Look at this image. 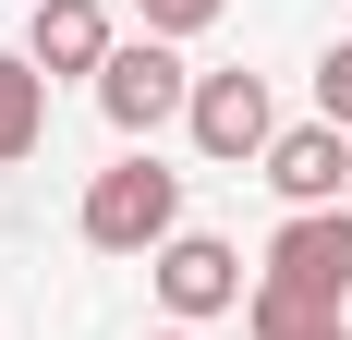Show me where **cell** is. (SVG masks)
<instances>
[{"label":"cell","mask_w":352,"mask_h":340,"mask_svg":"<svg viewBox=\"0 0 352 340\" xmlns=\"http://www.w3.org/2000/svg\"><path fill=\"white\" fill-rule=\"evenodd\" d=\"M255 340H352V304H304V292H267L255 279Z\"/></svg>","instance_id":"9c48e42d"},{"label":"cell","mask_w":352,"mask_h":340,"mask_svg":"<svg viewBox=\"0 0 352 340\" xmlns=\"http://www.w3.org/2000/svg\"><path fill=\"white\" fill-rule=\"evenodd\" d=\"M255 170L280 182V206H352V134L340 122H280V146Z\"/></svg>","instance_id":"8992f818"},{"label":"cell","mask_w":352,"mask_h":340,"mask_svg":"<svg viewBox=\"0 0 352 340\" xmlns=\"http://www.w3.org/2000/svg\"><path fill=\"white\" fill-rule=\"evenodd\" d=\"M98 109H109V134H122V146H146L158 122H182V109H195L182 36H122V49H109V73H98Z\"/></svg>","instance_id":"7a4b0ae2"},{"label":"cell","mask_w":352,"mask_h":340,"mask_svg":"<svg viewBox=\"0 0 352 340\" xmlns=\"http://www.w3.org/2000/svg\"><path fill=\"white\" fill-rule=\"evenodd\" d=\"M109 49H122V36H109L98 0H36V25H25V61H36V73H85V85H98Z\"/></svg>","instance_id":"52a82bcc"},{"label":"cell","mask_w":352,"mask_h":340,"mask_svg":"<svg viewBox=\"0 0 352 340\" xmlns=\"http://www.w3.org/2000/svg\"><path fill=\"white\" fill-rule=\"evenodd\" d=\"M146 268H158V304H170V328H207V316L255 304V292H243V255H231L219 231H170Z\"/></svg>","instance_id":"5b68a950"},{"label":"cell","mask_w":352,"mask_h":340,"mask_svg":"<svg viewBox=\"0 0 352 340\" xmlns=\"http://www.w3.org/2000/svg\"><path fill=\"white\" fill-rule=\"evenodd\" d=\"M316 122H340V134H352V36L316 61Z\"/></svg>","instance_id":"8fae6325"},{"label":"cell","mask_w":352,"mask_h":340,"mask_svg":"<svg viewBox=\"0 0 352 340\" xmlns=\"http://www.w3.org/2000/svg\"><path fill=\"white\" fill-rule=\"evenodd\" d=\"M219 12H231V0H134V25H146V36H207Z\"/></svg>","instance_id":"30bf717a"},{"label":"cell","mask_w":352,"mask_h":340,"mask_svg":"<svg viewBox=\"0 0 352 340\" xmlns=\"http://www.w3.org/2000/svg\"><path fill=\"white\" fill-rule=\"evenodd\" d=\"M182 134L207 146L219 170H243L280 146V109H267V73H195V109H182Z\"/></svg>","instance_id":"277c9868"},{"label":"cell","mask_w":352,"mask_h":340,"mask_svg":"<svg viewBox=\"0 0 352 340\" xmlns=\"http://www.w3.org/2000/svg\"><path fill=\"white\" fill-rule=\"evenodd\" d=\"M36 146H49V73H36L25 49H0V170L36 158Z\"/></svg>","instance_id":"ba28073f"},{"label":"cell","mask_w":352,"mask_h":340,"mask_svg":"<svg viewBox=\"0 0 352 340\" xmlns=\"http://www.w3.org/2000/svg\"><path fill=\"white\" fill-rule=\"evenodd\" d=\"M73 231L98 243V255H158V243L182 231V170H158V146H122V158L85 182Z\"/></svg>","instance_id":"6da1fadb"},{"label":"cell","mask_w":352,"mask_h":340,"mask_svg":"<svg viewBox=\"0 0 352 340\" xmlns=\"http://www.w3.org/2000/svg\"><path fill=\"white\" fill-rule=\"evenodd\" d=\"M267 292H304V304H352V206H292L267 231Z\"/></svg>","instance_id":"3957f363"},{"label":"cell","mask_w":352,"mask_h":340,"mask_svg":"<svg viewBox=\"0 0 352 340\" xmlns=\"http://www.w3.org/2000/svg\"><path fill=\"white\" fill-rule=\"evenodd\" d=\"M158 340H195V328H158Z\"/></svg>","instance_id":"7c38bea8"}]
</instances>
